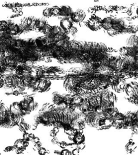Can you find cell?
<instances>
[{
  "label": "cell",
  "instance_id": "cell-5",
  "mask_svg": "<svg viewBox=\"0 0 138 155\" xmlns=\"http://www.w3.org/2000/svg\"><path fill=\"white\" fill-rule=\"evenodd\" d=\"M77 28L73 25L72 27L69 30H68V33H70L71 34L73 35V34H75L77 33Z\"/></svg>",
  "mask_w": 138,
  "mask_h": 155
},
{
  "label": "cell",
  "instance_id": "cell-1",
  "mask_svg": "<svg viewBox=\"0 0 138 155\" xmlns=\"http://www.w3.org/2000/svg\"><path fill=\"white\" fill-rule=\"evenodd\" d=\"M86 17V14L83 10L81 9L73 11L72 14L71 16V18L73 23L82 22L84 20Z\"/></svg>",
  "mask_w": 138,
  "mask_h": 155
},
{
  "label": "cell",
  "instance_id": "cell-3",
  "mask_svg": "<svg viewBox=\"0 0 138 155\" xmlns=\"http://www.w3.org/2000/svg\"><path fill=\"white\" fill-rule=\"evenodd\" d=\"M73 11L71 8L68 5H63L60 7V14L59 16L63 18H71Z\"/></svg>",
  "mask_w": 138,
  "mask_h": 155
},
{
  "label": "cell",
  "instance_id": "cell-6",
  "mask_svg": "<svg viewBox=\"0 0 138 155\" xmlns=\"http://www.w3.org/2000/svg\"><path fill=\"white\" fill-rule=\"evenodd\" d=\"M136 15H137V16H138V7L136 9Z\"/></svg>",
  "mask_w": 138,
  "mask_h": 155
},
{
  "label": "cell",
  "instance_id": "cell-2",
  "mask_svg": "<svg viewBox=\"0 0 138 155\" xmlns=\"http://www.w3.org/2000/svg\"><path fill=\"white\" fill-rule=\"evenodd\" d=\"M73 25V22L70 18H62L60 20L59 26L67 33Z\"/></svg>",
  "mask_w": 138,
  "mask_h": 155
},
{
  "label": "cell",
  "instance_id": "cell-4",
  "mask_svg": "<svg viewBox=\"0 0 138 155\" xmlns=\"http://www.w3.org/2000/svg\"><path fill=\"white\" fill-rule=\"evenodd\" d=\"M43 15L45 18H50L53 16V8H48L43 10Z\"/></svg>",
  "mask_w": 138,
  "mask_h": 155
}]
</instances>
